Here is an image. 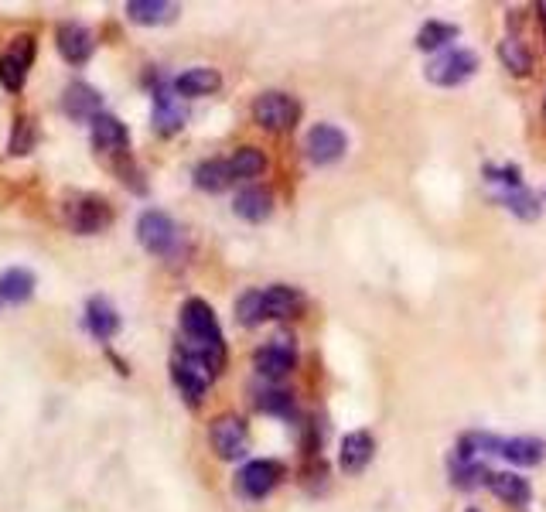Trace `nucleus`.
Returning <instances> with one entry per match:
<instances>
[{"label":"nucleus","mask_w":546,"mask_h":512,"mask_svg":"<svg viewBox=\"0 0 546 512\" xmlns=\"http://www.w3.org/2000/svg\"><path fill=\"white\" fill-rule=\"evenodd\" d=\"M488 475L492 472H485L478 461H461V458H454V485L458 489H478V485H488Z\"/></svg>","instance_id":"2f4dec72"},{"label":"nucleus","mask_w":546,"mask_h":512,"mask_svg":"<svg viewBox=\"0 0 546 512\" xmlns=\"http://www.w3.org/2000/svg\"><path fill=\"white\" fill-rule=\"evenodd\" d=\"M256 407L263 414H273V417H291L294 414V396L287 390H263L256 396Z\"/></svg>","instance_id":"7c9ffc66"},{"label":"nucleus","mask_w":546,"mask_h":512,"mask_svg":"<svg viewBox=\"0 0 546 512\" xmlns=\"http://www.w3.org/2000/svg\"><path fill=\"white\" fill-rule=\"evenodd\" d=\"M263 168H267V158L256 147H239V151L229 158V175L233 181H246V178H260Z\"/></svg>","instance_id":"bb28decb"},{"label":"nucleus","mask_w":546,"mask_h":512,"mask_svg":"<svg viewBox=\"0 0 546 512\" xmlns=\"http://www.w3.org/2000/svg\"><path fill=\"white\" fill-rule=\"evenodd\" d=\"M209 444L222 461H236L246 454L250 444V431H246V420L236 414H222L209 424Z\"/></svg>","instance_id":"1a4fd4ad"},{"label":"nucleus","mask_w":546,"mask_h":512,"mask_svg":"<svg viewBox=\"0 0 546 512\" xmlns=\"http://www.w3.org/2000/svg\"><path fill=\"white\" fill-rule=\"evenodd\" d=\"M304 147H308V158L325 168V164H335V161L345 158V151H349V137H345L335 123H314V127L308 130Z\"/></svg>","instance_id":"9d476101"},{"label":"nucleus","mask_w":546,"mask_h":512,"mask_svg":"<svg viewBox=\"0 0 546 512\" xmlns=\"http://www.w3.org/2000/svg\"><path fill=\"white\" fill-rule=\"evenodd\" d=\"M195 188H202V192H209V195H219V192H226L229 185H233V175H229V161H222V158H209V161H202L195 168Z\"/></svg>","instance_id":"b1692460"},{"label":"nucleus","mask_w":546,"mask_h":512,"mask_svg":"<svg viewBox=\"0 0 546 512\" xmlns=\"http://www.w3.org/2000/svg\"><path fill=\"white\" fill-rule=\"evenodd\" d=\"M478 72V55L468 52V48H448V52L434 55L424 65V76L434 82V86H461L465 79H471Z\"/></svg>","instance_id":"20e7f679"},{"label":"nucleus","mask_w":546,"mask_h":512,"mask_svg":"<svg viewBox=\"0 0 546 512\" xmlns=\"http://www.w3.org/2000/svg\"><path fill=\"white\" fill-rule=\"evenodd\" d=\"M38 140H41L38 120L28 117V113H21V117H14L11 140H7V154H11V158H28V154H35Z\"/></svg>","instance_id":"4be33fe9"},{"label":"nucleus","mask_w":546,"mask_h":512,"mask_svg":"<svg viewBox=\"0 0 546 512\" xmlns=\"http://www.w3.org/2000/svg\"><path fill=\"white\" fill-rule=\"evenodd\" d=\"M89 127H93V147L99 154H110V158H127L130 130L120 117H113V113H99Z\"/></svg>","instance_id":"ddd939ff"},{"label":"nucleus","mask_w":546,"mask_h":512,"mask_svg":"<svg viewBox=\"0 0 546 512\" xmlns=\"http://www.w3.org/2000/svg\"><path fill=\"white\" fill-rule=\"evenodd\" d=\"M485 175H488L492 185H499V192H506V188H523V181H519L516 168H492V164H488Z\"/></svg>","instance_id":"72a5a7b5"},{"label":"nucleus","mask_w":546,"mask_h":512,"mask_svg":"<svg viewBox=\"0 0 546 512\" xmlns=\"http://www.w3.org/2000/svg\"><path fill=\"white\" fill-rule=\"evenodd\" d=\"M499 59L502 65L512 72V76H533V52L526 48V41H519L516 35H509V38H502V45H499Z\"/></svg>","instance_id":"a878e982"},{"label":"nucleus","mask_w":546,"mask_h":512,"mask_svg":"<svg viewBox=\"0 0 546 512\" xmlns=\"http://www.w3.org/2000/svg\"><path fill=\"white\" fill-rule=\"evenodd\" d=\"M458 38V28L448 21H427L424 28L417 31V48L420 52H437V48H444L448 41Z\"/></svg>","instance_id":"cd10ccee"},{"label":"nucleus","mask_w":546,"mask_h":512,"mask_svg":"<svg viewBox=\"0 0 546 512\" xmlns=\"http://www.w3.org/2000/svg\"><path fill=\"white\" fill-rule=\"evenodd\" d=\"M488 489L499 495L502 502H509V506H526L529 495H533L526 478H519L512 472H492L488 475Z\"/></svg>","instance_id":"393cba45"},{"label":"nucleus","mask_w":546,"mask_h":512,"mask_svg":"<svg viewBox=\"0 0 546 512\" xmlns=\"http://www.w3.org/2000/svg\"><path fill=\"white\" fill-rule=\"evenodd\" d=\"M372 454H376V441H372L369 431H352L342 437V448H338V465H342V472L349 475H359L369 468Z\"/></svg>","instance_id":"dca6fc26"},{"label":"nucleus","mask_w":546,"mask_h":512,"mask_svg":"<svg viewBox=\"0 0 546 512\" xmlns=\"http://www.w3.org/2000/svg\"><path fill=\"white\" fill-rule=\"evenodd\" d=\"M35 55H38L35 35H18L0 52V86H4L7 93H21L24 89L31 65H35Z\"/></svg>","instance_id":"7ed1b4c3"},{"label":"nucleus","mask_w":546,"mask_h":512,"mask_svg":"<svg viewBox=\"0 0 546 512\" xmlns=\"http://www.w3.org/2000/svg\"><path fill=\"white\" fill-rule=\"evenodd\" d=\"M284 482V465L273 458H253L239 468L236 475V492L243 499H267V495Z\"/></svg>","instance_id":"423d86ee"},{"label":"nucleus","mask_w":546,"mask_h":512,"mask_svg":"<svg viewBox=\"0 0 546 512\" xmlns=\"http://www.w3.org/2000/svg\"><path fill=\"white\" fill-rule=\"evenodd\" d=\"M543 117H546V99H543Z\"/></svg>","instance_id":"f704fd0d"},{"label":"nucleus","mask_w":546,"mask_h":512,"mask_svg":"<svg viewBox=\"0 0 546 512\" xmlns=\"http://www.w3.org/2000/svg\"><path fill=\"white\" fill-rule=\"evenodd\" d=\"M62 113L69 120L76 123H93L99 113H103V96H99V89H93L89 82H69L62 93Z\"/></svg>","instance_id":"f8f14e48"},{"label":"nucleus","mask_w":546,"mask_h":512,"mask_svg":"<svg viewBox=\"0 0 546 512\" xmlns=\"http://www.w3.org/2000/svg\"><path fill=\"white\" fill-rule=\"evenodd\" d=\"M233 212L243 222H263L273 212V195L263 185H246L243 192L233 198Z\"/></svg>","instance_id":"6ab92c4d"},{"label":"nucleus","mask_w":546,"mask_h":512,"mask_svg":"<svg viewBox=\"0 0 546 512\" xmlns=\"http://www.w3.org/2000/svg\"><path fill=\"white\" fill-rule=\"evenodd\" d=\"M175 82H154V130L161 137H175L185 127V110L178 106V99L171 96Z\"/></svg>","instance_id":"4468645a"},{"label":"nucleus","mask_w":546,"mask_h":512,"mask_svg":"<svg viewBox=\"0 0 546 512\" xmlns=\"http://www.w3.org/2000/svg\"><path fill=\"white\" fill-rule=\"evenodd\" d=\"M55 48H59V55L69 65H86L96 52V38L86 24L62 21L59 28H55Z\"/></svg>","instance_id":"9b49d317"},{"label":"nucleus","mask_w":546,"mask_h":512,"mask_svg":"<svg viewBox=\"0 0 546 512\" xmlns=\"http://www.w3.org/2000/svg\"><path fill=\"white\" fill-rule=\"evenodd\" d=\"M236 321L243 328H256L260 321H267V315H263V291L239 294V301H236Z\"/></svg>","instance_id":"c756f323"},{"label":"nucleus","mask_w":546,"mask_h":512,"mask_svg":"<svg viewBox=\"0 0 546 512\" xmlns=\"http://www.w3.org/2000/svg\"><path fill=\"white\" fill-rule=\"evenodd\" d=\"M113 219H117V212L103 195H72L65 202V226L76 236H99L113 226Z\"/></svg>","instance_id":"f03ea898"},{"label":"nucleus","mask_w":546,"mask_h":512,"mask_svg":"<svg viewBox=\"0 0 546 512\" xmlns=\"http://www.w3.org/2000/svg\"><path fill=\"white\" fill-rule=\"evenodd\" d=\"M219 86H222V76L215 69H209V65H195V69H185L175 79V93L181 99L212 96V93H219Z\"/></svg>","instance_id":"a211bd4d"},{"label":"nucleus","mask_w":546,"mask_h":512,"mask_svg":"<svg viewBox=\"0 0 546 512\" xmlns=\"http://www.w3.org/2000/svg\"><path fill=\"white\" fill-rule=\"evenodd\" d=\"M127 18L134 24H144V28H157V24H171L178 18V4H168V0H130Z\"/></svg>","instance_id":"aec40b11"},{"label":"nucleus","mask_w":546,"mask_h":512,"mask_svg":"<svg viewBox=\"0 0 546 512\" xmlns=\"http://www.w3.org/2000/svg\"><path fill=\"white\" fill-rule=\"evenodd\" d=\"M499 202L506 205L509 212H516L519 219H536V216H540V202H536L526 188H506V192H499Z\"/></svg>","instance_id":"c85d7f7f"},{"label":"nucleus","mask_w":546,"mask_h":512,"mask_svg":"<svg viewBox=\"0 0 546 512\" xmlns=\"http://www.w3.org/2000/svg\"><path fill=\"white\" fill-rule=\"evenodd\" d=\"M297 117H301V106H297V99L291 93L270 89V93L256 96L253 103V120L260 123L263 130H291Z\"/></svg>","instance_id":"6e6552de"},{"label":"nucleus","mask_w":546,"mask_h":512,"mask_svg":"<svg viewBox=\"0 0 546 512\" xmlns=\"http://www.w3.org/2000/svg\"><path fill=\"white\" fill-rule=\"evenodd\" d=\"M82 321H86L89 335H93L96 342H110V338H117V332H120L117 308H113V304L106 301L103 294L89 297V301H86V315H82Z\"/></svg>","instance_id":"2eb2a0df"},{"label":"nucleus","mask_w":546,"mask_h":512,"mask_svg":"<svg viewBox=\"0 0 546 512\" xmlns=\"http://www.w3.org/2000/svg\"><path fill=\"white\" fill-rule=\"evenodd\" d=\"M468 512H478V509H468Z\"/></svg>","instance_id":"c9c22d12"},{"label":"nucleus","mask_w":546,"mask_h":512,"mask_svg":"<svg viewBox=\"0 0 546 512\" xmlns=\"http://www.w3.org/2000/svg\"><path fill=\"white\" fill-rule=\"evenodd\" d=\"M181 335H185V342L195 345V349H226L212 304L202 301V297H188V301L181 304Z\"/></svg>","instance_id":"f257e3e1"},{"label":"nucleus","mask_w":546,"mask_h":512,"mask_svg":"<svg viewBox=\"0 0 546 512\" xmlns=\"http://www.w3.org/2000/svg\"><path fill=\"white\" fill-rule=\"evenodd\" d=\"M304 308V294L291 284H273L263 291V315L267 318H297Z\"/></svg>","instance_id":"f3484780"},{"label":"nucleus","mask_w":546,"mask_h":512,"mask_svg":"<svg viewBox=\"0 0 546 512\" xmlns=\"http://www.w3.org/2000/svg\"><path fill=\"white\" fill-rule=\"evenodd\" d=\"M178 222L171 216H164V212L157 209H147L144 216L137 219V243L144 246L147 253L154 256H171L178 250Z\"/></svg>","instance_id":"39448f33"},{"label":"nucleus","mask_w":546,"mask_h":512,"mask_svg":"<svg viewBox=\"0 0 546 512\" xmlns=\"http://www.w3.org/2000/svg\"><path fill=\"white\" fill-rule=\"evenodd\" d=\"M253 366L263 379H284L287 373H294L297 366V342L291 332H280L277 338H270L267 345H260L253 355Z\"/></svg>","instance_id":"0eeeda50"},{"label":"nucleus","mask_w":546,"mask_h":512,"mask_svg":"<svg viewBox=\"0 0 546 512\" xmlns=\"http://www.w3.org/2000/svg\"><path fill=\"white\" fill-rule=\"evenodd\" d=\"M117 175L123 178V185H127L130 192H137V195H144V192H147L144 171H140L130 158H117Z\"/></svg>","instance_id":"473e14b6"},{"label":"nucleus","mask_w":546,"mask_h":512,"mask_svg":"<svg viewBox=\"0 0 546 512\" xmlns=\"http://www.w3.org/2000/svg\"><path fill=\"white\" fill-rule=\"evenodd\" d=\"M546 454V444L540 437H509V441H502V458L512 461V465L519 468H533L540 465Z\"/></svg>","instance_id":"5701e85b"},{"label":"nucleus","mask_w":546,"mask_h":512,"mask_svg":"<svg viewBox=\"0 0 546 512\" xmlns=\"http://www.w3.org/2000/svg\"><path fill=\"white\" fill-rule=\"evenodd\" d=\"M35 274L24 267H11L0 274V304H24L35 294Z\"/></svg>","instance_id":"412c9836"}]
</instances>
